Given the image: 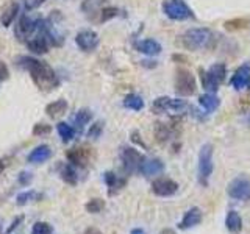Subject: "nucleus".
Listing matches in <instances>:
<instances>
[{
  "instance_id": "obj_20",
  "label": "nucleus",
  "mask_w": 250,
  "mask_h": 234,
  "mask_svg": "<svg viewBox=\"0 0 250 234\" xmlns=\"http://www.w3.org/2000/svg\"><path fill=\"white\" fill-rule=\"evenodd\" d=\"M200 222H202V211L199 208H191L186 211L182 222L178 223V228L180 230H191L194 226L200 225Z\"/></svg>"
},
{
  "instance_id": "obj_38",
  "label": "nucleus",
  "mask_w": 250,
  "mask_h": 234,
  "mask_svg": "<svg viewBox=\"0 0 250 234\" xmlns=\"http://www.w3.org/2000/svg\"><path fill=\"white\" fill-rule=\"evenodd\" d=\"M18 181L21 186H28L31 181H33V174H31V172H27V170H22L18 176Z\"/></svg>"
},
{
  "instance_id": "obj_34",
  "label": "nucleus",
  "mask_w": 250,
  "mask_h": 234,
  "mask_svg": "<svg viewBox=\"0 0 250 234\" xmlns=\"http://www.w3.org/2000/svg\"><path fill=\"white\" fill-rule=\"evenodd\" d=\"M30 234H53V226L47 222H36Z\"/></svg>"
},
{
  "instance_id": "obj_5",
  "label": "nucleus",
  "mask_w": 250,
  "mask_h": 234,
  "mask_svg": "<svg viewBox=\"0 0 250 234\" xmlns=\"http://www.w3.org/2000/svg\"><path fill=\"white\" fill-rule=\"evenodd\" d=\"M189 103L186 100L180 98H170L167 96H163L153 100L152 103V113L153 114H185L189 109Z\"/></svg>"
},
{
  "instance_id": "obj_6",
  "label": "nucleus",
  "mask_w": 250,
  "mask_h": 234,
  "mask_svg": "<svg viewBox=\"0 0 250 234\" xmlns=\"http://www.w3.org/2000/svg\"><path fill=\"white\" fill-rule=\"evenodd\" d=\"M44 19H31L30 16L23 14L21 16L19 22L16 23L14 28V36L18 38V41L21 42H27L28 39H31L35 35L44 31Z\"/></svg>"
},
{
  "instance_id": "obj_21",
  "label": "nucleus",
  "mask_w": 250,
  "mask_h": 234,
  "mask_svg": "<svg viewBox=\"0 0 250 234\" xmlns=\"http://www.w3.org/2000/svg\"><path fill=\"white\" fill-rule=\"evenodd\" d=\"M91 120H92V111L88 108H82V109H78V111L75 113V116L72 117V123H74L72 127L75 128V131L78 133V135H82L84 127Z\"/></svg>"
},
{
  "instance_id": "obj_23",
  "label": "nucleus",
  "mask_w": 250,
  "mask_h": 234,
  "mask_svg": "<svg viewBox=\"0 0 250 234\" xmlns=\"http://www.w3.org/2000/svg\"><path fill=\"white\" fill-rule=\"evenodd\" d=\"M175 133H177L175 125L163 123V122L155 123V137H156V140H160V142H166V140H169Z\"/></svg>"
},
{
  "instance_id": "obj_45",
  "label": "nucleus",
  "mask_w": 250,
  "mask_h": 234,
  "mask_svg": "<svg viewBox=\"0 0 250 234\" xmlns=\"http://www.w3.org/2000/svg\"><path fill=\"white\" fill-rule=\"evenodd\" d=\"M88 234H102V233H99V231H96V230H92V231H88Z\"/></svg>"
},
{
  "instance_id": "obj_15",
  "label": "nucleus",
  "mask_w": 250,
  "mask_h": 234,
  "mask_svg": "<svg viewBox=\"0 0 250 234\" xmlns=\"http://www.w3.org/2000/svg\"><path fill=\"white\" fill-rule=\"evenodd\" d=\"M166 166L164 162L158 158H150V159H144L143 164H141V169H139V174L144 175V176H156V175H161Z\"/></svg>"
},
{
  "instance_id": "obj_13",
  "label": "nucleus",
  "mask_w": 250,
  "mask_h": 234,
  "mask_svg": "<svg viewBox=\"0 0 250 234\" xmlns=\"http://www.w3.org/2000/svg\"><path fill=\"white\" fill-rule=\"evenodd\" d=\"M230 84L234 91H244V89H250V64H242L239 66L234 74L231 75Z\"/></svg>"
},
{
  "instance_id": "obj_44",
  "label": "nucleus",
  "mask_w": 250,
  "mask_h": 234,
  "mask_svg": "<svg viewBox=\"0 0 250 234\" xmlns=\"http://www.w3.org/2000/svg\"><path fill=\"white\" fill-rule=\"evenodd\" d=\"M3 170H5V162L0 159V176H2V174H3Z\"/></svg>"
},
{
  "instance_id": "obj_4",
  "label": "nucleus",
  "mask_w": 250,
  "mask_h": 234,
  "mask_svg": "<svg viewBox=\"0 0 250 234\" xmlns=\"http://www.w3.org/2000/svg\"><path fill=\"white\" fill-rule=\"evenodd\" d=\"M214 170V161H213V145L203 144L199 150V162H197V179L200 186L207 187L209 183V178Z\"/></svg>"
},
{
  "instance_id": "obj_8",
  "label": "nucleus",
  "mask_w": 250,
  "mask_h": 234,
  "mask_svg": "<svg viewBox=\"0 0 250 234\" xmlns=\"http://www.w3.org/2000/svg\"><path fill=\"white\" fill-rule=\"evenodd\" d=\"M175 92L178 97H191L197 91V80L195 75L185 67H178L175 70Z\"/></svg>"
},
{
  "instance_id": "obj_7",
  "label": "nucleus",
  "mask_w": 250,
  "mask_h": 234,
  "mask_svg": "<svg viewBox=\"0 0 250 234\" xmlns=\"http://www.w3.org/2000/svg\"><path fill=\"white\" fill-rule=\"evenodd\" d=\"M163 13L170 20H194L195 14L191 10V6L188 5L185 0H164L163 2Z\"/></svg>"
},
{
  "instance_id": "obj_27",
  "label": "nucleus",
  "mask_w": 250,
  "mask_h": 234,
  "mask_svg": "<svg viewBox=\"0 0 250 234\" xmlns=\"http://www.w3.org/2000/svg\"><path fill=\"white\" fill-rule=\"evenodd\" d=\"M18 14H19V3L11 2L3 10L2 16H0V23H2L3 27H10L11 23L16 20V18H18Z\"/></svg>"
},
{
  "instance_id": "obj_32",
  "label": "nucleus",
  "mask_w": 250,
  "mask_h": 234,
  "mask_svg": "<svg viewBox=\"0 0 250 234\" xmlns=\"http://www.w3.org/2000/svg\"><path fill=\"white\" fill-rule=\"evenodd\" d=\"M116 16H119V8L116 6H104L100 8V22H108Z\"/></svg>"
},
{
  "instance_id": "obj_30",
  "label": "nucleus",
  "mask_w": 250,
  "mask_h": 234,
  "mask_svg": "<svg viewBox=\"0 0 250 234\" xmlns=\"http://www.w3.org/2000/svg\"><path fill=\"white\" fill-rule=\"evenodd\" d=\"M39 198V194L33 189H30V191H23L21 194H18V197H16V203H18L19 206H23V205H27V203L30 201H35Z\"/></svg>"
},
{
  "instance_id": "obj_35",
  "label": "nucleus",
  "mask_w": 250,
  "mask_h": 234,
  "mask_svg": "<svg viewBox=\"0 0 250 234\" xmlns=\"http://www.w3.org/2000/svg\"><path fill=\"white\" fill-rule=\"evenodd\" d=\"M105 3V0H84L82 3V10L84 13H94Z\"/></svg>"
},
{
  "instance_id": "obj_28",
  "label": "nucleus",
  "mask_w": 250,
  "mask_h": 234,
  "mask_svg": "<svg viewBox=\"0 0 250 234\" xmlns=\"http://www.w3.org/2000/svg\"><path fill=\"white\" fill-rule=\"evenodd\" d=\"M57 131H58V135H60L62 142H70V140H72L75 137V135H77L75 128L72 127V125L66 123V122H60L57 125Z\"/></svg>"
},
{
  "instance_id": "obj_17",
  "label": "nucleus",
  "mask_w": 250,
  "mask_h": 234,
  "mask_svg": "<svg viewBox=\"0 0 250 234\" xmlns=\"http://www.w3.org/2000/svg\"><path fill=\"white\" fill-rule=\"evenodd\" d=\"M104 181L108 187V194L116 195L124 189L125 184H127V178H121L119 175H116L114 172H105Z\"/></svg>"
},
{
  "instance_id": "obj_11",
  "label": "nucleus",
  "mask_w": 250,
  "mask_h": 234,
  "mask_svg": "<svg viewBox=\"0 0 250 234\" xmlns=\"http://www.w3.org/2000/svg\"><path fill=\"white\" fill-rule=\"evenodd\" d=\"M75 44L78 45V49L82 52L91 53L99 47L100 38L94 30H82V31H78L75 36Z\"/></svg>"
},
{
  "instance_id": "obj_41",
  "label": "nucleus",
  "mask_w": 250,
  "mask_h": 234,
  "mask_svg": "<svg viewBox=\"0 0 250 234\" xmlns=\"http://www.w3.org/2000/svg\"><path fill=\"white\" fill-rule=\"evenodd\" d=\"M131 140H133L135 144H138V145H141V147L147 148V145L143 142V139H141V136H139V133H138V131H133V133H131Z\"/></svg>"
},
{
  "instance_id": "obj_40",
  "label": "nucleus",
  "mask_w": 250,
  "mask_h": 234,
  "mask_svg": "<svg viewBox=\"0 0 250 234\" xmlns=\"http://www.w3.org/2000/svg\"><path fill=\"white\" fill-rule=\"evenodd\" d=\"M25 3H27V10H36V8L45 3V0H27Z\"/></svg>"
},
{
  "instance_id": "obj_37",
  "label": "nucleus",
  "mask_w": 250,
  "mask_h": 234,
  "mask_svg": "<svg viewBox=\"0 0 250 234\" xmlns=\"http://www.w3.org/2000/svg\"><path fill=\"white\" fill-rule=\"evenodd\" d=\"M52 133V127L50 125H47V123H36L35 127H33V135L35 136H47V135H50Z\"/></svg>"
},
{
  "instance_id": "obj_33",
  "label": "nucleus",
  "mask_w": 250,
  "mask_h": 234,
  "mask_svg": "<svg viewBox=\"0 0 250 234\" xmlns=\"http://www.w3.org/2000/svg\"><path fill=\"white\" fill-rule=\"evenodd\" d=\"M86 211H88L89 214H99L102 209L105 208V201L102 198H92L86 203Z\"/></svg>"
},
{
  "instance_id": "obj_24",
  "label": "nucleus",
  "mask_w": 250,
  "mask_h": 234,
  "mask_svg": "<svg viewBox=\"0 0 250 234\" xmlns=\"http://www.w3.org/2000/svg\"><path fill=\"white\" fill-rule=\"evenodd\" d=\"M67 108H69L67 101L64 98H58L45 106V114L52 117V119H58V117H61L62 114H66Z\"/></svg>"
},
{
  "instance_id": "obj_18",
  "label": "nucleus",
  "mask_w": 250,
  "mask_h": 234,
  "mask_svg": "<svg viewBox=\"0 0 250 234\" xmlns=\"http://www.w3.org/2000/svg\"><path fill=\"white\" fill-rule=\"evenodd\" d=\"M52 148L50 145H47V144H41V145H38L35 147L33 150H31L27 156V161L30 164H42L45 161H49L52 158Z\"/></svg>"
},
{
  "instance_id": "obj_19",
  "label": "nucleus",
  "mask_w": 250,
  "mask_h": 234,
  "mask_svg": "<svg viewBox=\"0 0 250 234\" xmlns=\"http://www.w3.org/2000/svg\"><path fill=\"white\" fill-rule=\"evenodd\" d=\"M135 49L143 53V55H147V57H156V55H160L163 52V47L158 41H155V39H141L135 44Z\"/></svg>"
},
{
  "instance_id": "obj_22",
  "label": "nucleus",
  "mask_w": 250,
  "mask_h": 234,
  "mask_svg": "<svg viewBox=\"0 0 250 234\" xmlns=\"http://www.w3.org/2000/svg\"><path fill=\"white\" fill-rule=\"evenodd\" d=\"M199 105L205 109L207 114H211L221 106V98H219L216 94L205 92V94H202V96H199Z\"/></svg>"
},
{
  "instance_id": "obj_10",
  "label": "nucleus",
  "mask_w": 250,
  "mask_h": 234,
  "mask_svg": "<svg viewBox=\"0 0 250 234\" xmlns=\"http://www.w3.org/2000/svg\"><path fill=\"white\" fill-rule=\"evenodd\" d=\"M227 194L233 200L250 201V178L236 176L227 186Z\"/></svg>"
},
{
  "instance_id": "obj_2",
  "label": "nucleus",
  "mask_w": 250,
  "mask_h": 234,
  "mask_svg": "<svg viewBox=\"0 0 250 234\" xmlns=\"http://www.w3.org/2000/svg\"><path fill=\"white\" fill-rule=\"evenodd\" d=\"M217 36L213 30L205 27H194L186 30L185 33L180 36L178 42L185 50L189 52H199L205 49H213L216 44Z\"/></svg>"
},
{
  "instance_id": "obj_43",
  "label": "nucleus",
  "mask_w": 250,
  "mask_h": 234,
  "mask_svg": "<svg viewBox=\"0 0 250 234\" xmlns=\"http://www.w3.org/2000/svg\"><path fill=\"white\" fill-rule=\"evenodd\" d=\"M160 234H175V231H174V230H169V228H166V230H163Z\"/></svg>"
},
{
  "instance_id": "obj_16",
  "label": "nucleus",
  "mask_w": 250,
  "mask_h": 234,
  "mask_svg": "<svg viewBox=\"0 0 250 234\" xmlns=\"http://www.w3.org/2000/svg\"><path fill=\"white\" fill-rule=\"evenodd\" d=\"M27 44V49L30 52H33L36 55H45L47 52H49V39H47L45 33L44 31H41V33L35 35L31 39H28V41L25 42Z\"/></svg>"
},
{
  "instance_id": "obj_25",
  "label": "nucleus",
  "mask_w": 250,
  "mask_h": 234,
  "mask_svg": "<svg viewBox=\"0 0 250 234\" xmlns=\"http://www.w3.org/2000/svg\"><path fill=\"white\" fill-rule=\"evenodd\" d=\"M242 218L238 211H229V214L225 217V226L231 234H239L242 231Z\"/></svg>"
},
{
  "instance_id": "obj_36",
  "label": "nucleus",
  "mask_w": 250,
  "mask_h": 234,
  "mask_svg": "<svg viewBox=\"0 0 250 234\" xmlns=\"http://www.w3.org/2000/svg\"><path fill=\"white\" fill-rule=\"evenodd\" d=\"M104 125H105V123L102 122V120L94 122V123L91 125L89 131H88V137H89V139H99L100 135H102V131H104Z\"/></svg>"
},
{
  "instance_id": "obj_12",
  "label": "nucleus",
  "mask_w": 250,
  "mask_h": 234,
  "mask_svg": "<svg viewBox=\"0 0 250 234\" xmlns=\"http://www.w3.org/2000/svg\"><path fill=\"white\" fill-rule=\"evenodd\" d=\"M152 192L156 197H172L178 192V183L174 181L172 178L167 176H160L153 179L152 183Z\"/></svg>"
},
{
  "instance_id": "obj_29",
  "label": "nucleus",
  "mask_w": 250,
  "mask_h": 234,
  "mask_svg": "<svg viewBox=\"0 0 250 234\" xmlns=\"http://www.w3.org/2000/svg\"><path fill=\"white\" fill-rule=\"evenodd\" d=\"M124 106L127 109H131V111H141L144 108V100L138 94H128L124 98Z\"/></svg>"
},
{
  "instance_id": "obj_14",
  "label": "nucleus",
  "mask_w": 250,
  "mask_h": 234,
  "mask_svg": "<svg viewBox=\"0 0 250 234\" xmlns=\"http://www.w3.org/2000/svg\"><path fill=\"white\" fill-rule=\"evenodd\" d=\"M66 156H67V161L72 164V166L86 167L91 158V152L84 147H75V148H70L66 153Z\"/></svg>"
},
{
  "instance_id": "obj_31",
  "label": "nucleus",
  "mask_w": 250,
  "mask_h": 234,
  "mask_svg": "<svg viewBox=\"0 0 250 234\" xmlns=\"http://www.w3.org/2000/svg\"><path fill=\"white\" fill-rule=\"evenodd\" d=\"M247 27H249L247 19H231V20H227L224 23V28L229 30V31H236V30H242V28H247Z\"/></svg>"
},
{
  "instance_id": "obj_3",
  "label": "nucleus",
  "mask_w": 250,
  "mask_h": 234,
  "mask_svg": "<svg viewBox=\"0 0 250 234\" xmlns=\"http://www.w3.org/2000/svg\"><path fill=\"white\" fill-rule=\"evenodd\" d=\"M199 74H200L203 89H205L207 92L216 94L219 91V88H221V84L225 81L227 66L224 64V62H216V64H213L208 70L200 67Z\"/></svg>"
},
{
  "instance_id": "obj_9",
  "label": "nucleus",
  "mask_w": 250,
  "mask_h": 234,
  "mask_svg": "<svg viewBox=\"0 0 250 234\" xmlns=\"http://www.w3.org/2000/svg\"><path fill=\"white\" fill-rule=\"evenodd\" d=\"M146 159V156L138 152L135 147H122L121 150V161H122V167L127 175H133L139 172L141 164Z\"/></svg>"
},
{
  "instance_id": "obj_42",
  "label": "nucleus",
  "mask_w": 250,
  "mask_h": 234,
  "mask_svg": "<svg viewBox=\"0 0 250 234\" xmlns=\"http://www.w3.org/2000/svg\"><path fill=\"white\" fill-rule=\"evenodd\" d=\"M130 234H146V231H144V230H141V228H133Z\"/></svg>"
},
{
  "instance_id": "obj_39",
  "label": "nucleus",
  "mask_w": 250,
  "mask_h": 234,
  "mask_svg": "<svg viewBox=\"0 0 250 234\" xmlns=\"http://www.w3.org/2000/svg\"><path fill=\"white\" fill-rule=\"evenodd\" d=\"M8 78H10V69L3 61H0V83L8 80Z\"/></svg>"
},
{
  "instance_id": "obj_26",
  "label": "nucleus",
  "mask_w": 250,
  "mask_h": 234,
  "mask_svg": "<svg viewBox=\"0 0 250 234\" xmlns=\"http://www.w3.org/2000/svg\"><path fill=\"white\" fill-rule=\"evenodd\" d=\"M60 175H61V179L66 184L75 186L78 183V172H77L75 166H72L70 162L62 164L61 169H60Z\"/></svg>"
},
{
  "instance_id": "obj_1",
  "label": "nucleus",
  "mask_w": 250,
  "mask_h": 234,
  "mask_svg": "<svg viewBox=\"0 0 250 234\" xmlns=\"http://www.w3.org/2000/svg\"><path fill=\"white\" fill-rule=\"evenodd\" d=\"M21 61L22 62H19V64L23 69L28 70L31 80H33V83L39 88V91L50 92L60 86L58 75L55 74L52 66H49L47 62L35 59V58H28V57H22Z\"/></svg>"
}]
</instances>
